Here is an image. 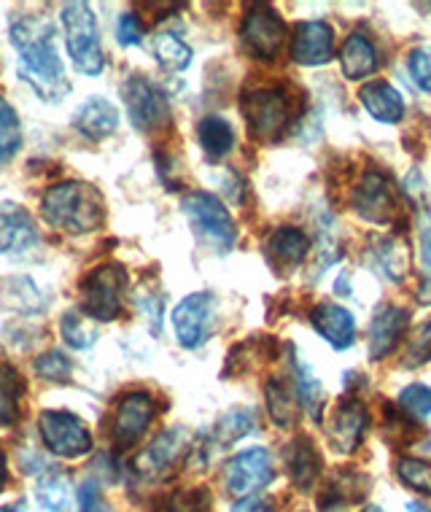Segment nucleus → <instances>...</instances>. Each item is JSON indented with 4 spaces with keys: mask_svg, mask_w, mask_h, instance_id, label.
<instances>
[{
    "mask_svg": "<svg viewBox=\"0 0 431 512\" xmlns=\"http://www.w3.org/2000/svg\"><path fill=\"white\" fill-rule=\"evenodd\" d=\"M11 44L17 46L19 52V79H25L30 87L36 89L38 98L57 103L71 92L49 19L30 17V14L14 19Z\"/></svg>",
    "mask_w": 431,
    "mask_h": 512,
    "instance_id": "1",
    "label": "nucleus"
},
{
    "mask_svg": "<svg viewBox=\"0 0 431 512\" xmlns=\"http://www.w3.org/2000/svg\"><path fill=\"white\" fill-rule=\"evenodd\" d=\"M41 213L46 224L68 235H84L103 227L106 221V203L103 195L92 184L84 181H62L49 186L41 200Z\"/></svg>",
    "mask_w": 431,
    "mask_h": 512,
    "instance_id": "2",
    "label": "nucleus"
},
{
    "mask_svg": "<svg viewBox=\"0 0 431 512\" xmlns=\"http://www.w3.org/2000/svg\"><path fill=\"white\" fill-rule=\"evenodd\" d=\"M248 130L259 143H278L294 119V103L286 87H264L246 92L240 100Z\"/></svg>",
    "mask_w": 431,
    "mask_h": 512,
    "instance_id": "3",
    "label": "nucleus"
},
{
    "mask_svg": "<svg viewBox=\"0 0 431 512\" xmlns=\"http://www.w3.org/2000/svg\"><path fill=\"white\" fill-rule=\"evenodd\" d=\"M60 19L62 30H65V46H68L76 71L84 76H97L106 68V57L100 49L92 6L89 3H65Z\"/></svg>",
    "mask_w": 431,
    "mask_h": 512,
    "instance_id": "4",
    "label": "nucleus"
},
{
    "mask_svg": "<svg viewBox=\"0 0 431 512\" xmlns=\"http://www.w3.org/2000/svg\"><path fill=\"white\" fill-rule=\"evenodd\" d=\"M181 208H184V213L192 221L197 235L205 243H211L216 251L227 254L229 248L235 246L238 230H235V221H232V216H229V211L224 208L219 197L211 195V192H189L181 200Z\"/></svg>",
    "mask_w": 431,
    "mask_h": 512,
    "instance_id": "5",
    "label": "nucleus"
},
{
    "mask_svg": "<svg viewBox=\"0 0 431 512\" xmlns=\"http://www.w3.org/2000/svg\"><path fill=\"white\" fill-rule=\"evenodd\" d=\"M127 273L122 265H100L81 278V308L95 321H114L122 313Z\"/></svg>",
    "mask_w": 431,
    "mask_h": 512,
    "instance_id": "6",
    "label": "nucleus"
},
{
    "mask_svg": "<svg viewBox=\"0 0 431 512\" xmlns=\"http://www.w3.org/2000/svg\"><path fill=\"white\" fill-rule=\"evenodd\" d=\"M192 451V440L186 429H168L157 440L151 442L146 451L138 453L135 459V472L146 483H162L176 475L181 464Z\"/></svg>",
    "mask_w": 431,
    "mask_h": 512,
    "instance_id": "7",
    "label": "nucleus"
},
{
    "mask_svg": "<svg viewBox=\"0 0 431 512\" xmlns=\"http://www.w3.org/2000/svg\"><path fill=\"white\" fill-rule=\"evenodd\" d=\"M38 432L46 451L60 459H79L92 451V434L84 421L68 410H44L38 418Z\"/></svg>",
    "mask_w": 431,
    "mask_h": 512,
    "instance_id": "8",
    "label": "nucleus"
},
{
    "mask_svg": "<svg viewBox=\"0 0 431 512\" xmlns=\"http://www.w3.org/2000/svg\"><path fill=\"white\" fill-rule=\"evenodd\" d=\"M122 98L135 130H141V133H159L162 127L170 124L168 98L149 79L130 76V79L124 81Z\"/></svg>",
    "mask_w": 431,
    "mask_h": 512,
    "instance_id": "9",
    "label": "nucleus"
},
{
    "mask_svg": "<svg viewBox=\"0 0 431 512\" xmlns=\"http://www.w3.org/2000/svg\"><path fill=\"white\" fill-rule=\"evenodd\" d=\"M240 41L248 54L259 60H273L286 44V22L270 6H251L240 25Z\"/></svg>",
    "mask_w": 431,
    "mask_h": 512,
    "instance_id": "10",
    "label": "nucleus"
},
{
    "mask_svg": "<svg viewBox=\"0 0 431 512\" xmlns=\"http://www.w3.org/2000/svg\"><path fill=\"white\" fill-rule=\"evenodd\" d=\"M353 211L370 224H388L396 216L394 181L380 168H370L359 178L351 195Z\"/></svg>",
    "mask_w": 431,
    "mask_h": 512,
    "instance_id": "11",
    "label": "nucleus"
},
{
    "mask_svg": "<svg viewBox=\"0 0 431 512\" xmlns=\"http://www.w3.org/2000/svg\"><path fill=\"white\" fill-rule=\"evenodd\" d=\"M157 413L154 397L149 391H130L116 402L114 413H111V442L116 448H132L138 445L146 429H149L151 418Z\"/></svg>",
    "mask_w": 431,
    "mask_h": 512,
    "instance_id": "12",
    "label": "nucleus"
},
{
    "mask_svg": "<svg viewBox=\"0 0 431 512\" xmlns=\"http://www.w3.org/2000/svg\"><path fill=\"white\" fill-rule=\"evenodd\" d=\"M275 480L273 456L267 448H248V451L238 453L235 459L229 461L224 469V483L232 496H254L256 491H262Z\"/></svg>",
    "mask_w": 431,
    "mask_h": 512,
    "instance_id": "13",
    "label": "nucleus"
},
{
    "mask_svg": "<svg viewBox=\"0 0 431 512\" xmlns=\"http://www.w3.org/2000/svg\"><path fill=\"white\" fill-rule=\"evenodd\" d=\"M216 313V297L211 292H194L178 302L173 310V329L178 343L194 351L208 340Z\"/></svg>",
    "mask_w": 431,
    "mask_h": 512,
    "instance_id": "14",
    "label": "nucleus"
},
{
    "mask_svg": "<svg viewBox=\"0 0 431 512\" xmlns=\"http://www.w3.org/2000/svg\"><path fill=\"white\" fill-rule=\"evenodd\" d=\"M367 407L359 399H343L326 421V437L337 453H353L367 432Z\"/></svg>",
    "mask_w": 431,
    "mask_h": 512,
    "instance_id": "15",
    "label": "nucleus"
},
{
    "mask_svg": "<svg viewBox=\"0 0 431 512\" xmlns=\"http://www.w3.org/2000/svg\"><path fill=\"white\" fill-rule=\"evenodd\" d=\"M335 52V36H332V27L313 19V22H300L294 27V36H291V60L316 68L324 62L332 60Z\"/></svg>",
    "mask_w": 431,
    "mask_h": 512,
    "instance_id": "16",
    "label": "nucleus"
},
{
    "mask_svg": "<svg viewBox=\"0 0 431 512\" xmlns=\"http://www.w3.org/2000/svg\"><path fill=\"white\" fill-rule=\"evenodd\" d=\"M407 327H410V313L405 308H396V305H383L378 308L375 318L370 324V356L375 362H383L396 343L405 337Z\"/></svg>",
    "mask_w": 431,
    "mask_h": 512,
    "instance_id": "17",
    "label": "nucleus"
},
{
    "mask_svg": "<svg viewBox=\"0 0 431 512\" xmlns=\"http://www.w3.org/2000/svg\"><path fill=\"white\" fill-rule=\"evenodd\" d=\"M308 251L310 238L300 227H281V230H275L267 238V246H264L267 262L278 273H289L294 267H300L308 259Z\"/></svg>",
    "mask_w": 431,
    "mask_h": 512,
    "instance_id": "18",
    "label": "nucleus"
},
{
    "mask_svg": "<svg viewBox=\"0 0 431 512\" xmlns=\"http://www.w3.org/2000/svg\"><path fill=\"white\" fill-rule=\"evenodd\" d=\"M38 240L33 216L17 203H0V254L27 251Z\"/></svg>",
    "mask_w": 431,
    "mask_h": 512,
    "instance_id": "19",
    "label": "nucleus"
},
{
    "mask_svg": "<svg viewBox=\"0 0 431 512\" xmlns=\"http://www.w3.org/2000/svg\"><path fill=\"white\" fill-rule=\"evenodd\" d=\"M313 329L318 335L324 337L326 343L332 345L335 351H345L351 348L353 340H356V321H353L351 310L340 308L335 302H324L313 310Z\"/></svg>",
    "mask_w": 431,
    "mask_h": 512,
    "instance_id": "20",
    "label": "nucleus"
},
{
    "mask_svg": "<svg viewBox=\"0 0 431 512\" xmlns=\"http://www.w3.org/2000/svg\"><path fill=\"white\" fill-rule=\"evenodd\" d=\"M283 459H286V467H289V477L294 486L300 491H308V488L316 486L318 475H321V453H318L316 442L310 437H297V440L289 442V448L283 451Z\"/></svg>",
    "mask_w": 431,
    "mask_h": 512,
    "instance_id": "21",
    "label": "nucleus"
},
{
    "mask_svg": "<svg viewBox=\"0 0 431 512\" xmlns=\"http://www.w3.org/2000/svg\"><path fill=\"white\" fill-rule=\"evenodd\" d=\"M73 127L79 130L89 141H103L111 133H116L119 127V111L114 103H108L103 98H89L87 103H81L73 114Z\"/></svg>",
    "mask_w": 431,
    "mask_h": 512,
    "instance_id": "22",
    "label": "nucleus"
},
{
    "mask_svg": "<svg viewBox=\"0 0 431 512\" xmlns=\"http://www.w3.org/2000/svg\"><path fill=\"white\" fill-rule=\"evenodd\" d=\"M361 106L367 108L372 119L380 124H396L405 116V98L399 95V89L388 81H370L359 92Z\"/></svg>",
    "mask_w": 431,
    "mask_h": 512,
    "instance_id": "23",
    "label": "nucleus"
},
{
    "mask_svg": "<svg viewBox=\"0 0 431 512\" xmlns=\"http://www.w3.org/2000/svg\"><path fill=\"white\" fill-rule=\"evenodd\" d=\"M370 488V477L359 475V472H337L329 483H326V491L321 494L318 504H321V512H345V507L361 502L364 494Z\"/></svg>",
    "mask_w": 431,
    "mask_h": 512,
    "instance_id": "24",
    "label": "nucleus"
},
{
    "mask_svg": "<svg viewBox=\"0 0 431 512\" xmlns=\"http://www.w3.org/2000/svg\"><path fill=\"white\" fill-rule=\"evenodd\" d=\"M340 65H343L345 79H370L380 65L378 49H375V44L364 33H351V36L345 38L343 49H340Z\"/></svg>",
    "mask_w": 431,
    "mask_h": 512,
    "instance_id": "25",
    "label": "nucleus"
},
{
    "mask_svg": "<svg viewBox=\"0 0 431 512\" xmlns=\"http://www.w3.org/2000/svg\"><path fill=\"white\" fill-rule=\"evenodd\" d=\"M264 397H267V413L275 421V426H294L300 418V405H297V389H291L283 378H270L264 386Z\"/></svg>",
    "mask_w": 431,
    "mask_h": 512,
    "instance_id": "26",
    "label": "nucleus"
},
{
    "mask_svg": "<svg viewBox=\"0 0 431 512\" xmlns=\"http://www.w3.org/2000/svg\"><path fill=\"white\" fill-rule=\"evenodd\" d=\"M25 380L14 367H0V429H9L22 415Z\"/></svg>",
    "mask_w": 431,
    "mask_h": 512,
    "instance_id": "27",
    "label": "nucleus"
},
{
    "mask_svg": "<svg viewBox=\"0 0 431 512\" xmlns=\"http://www.w3.org/2000/svg\"><path fill=\"white\" fill-rule=\"evenodd\" d=\"M197 141L203 146L205 157L221 159L227 157L235 146V130L221 116H205L203 122L197 124Z\"/></svg>",
    "mask_w": 431,
    "mask_h": 512,
    "instance_id": "28",
    "label": "nucleus"
},
{
    "mask_svg": "<svg viewBox=\"0 0 431 512\" xmlns=\"http://www.w3.org/2000/svg\"><path fill=\"white\" fill-rule=\"evenodd\" d=\"M0 300L11 310H22V313H38L46 302L41 292L36 289V283L30 281L27 275H14L0 283Z\"/></svg>",
    "mask_w": 431,
    "mask_h": 512,
    "instance_id": "29",
    "label": "nucleus"
},
{
    "mask_svg": "<svg viewBox=\"0 0 431 512\" xmlns=\"http://www.w3.org/2000/svg\"><path fill=\"white\" fill-rule=\"evenodd\" d=\"M291 370H294V378H297V383H294V389H297V397H300V402L305 405V410L310 413V418H321V410H324V386H321V380L313 375V370H310V364H305L297 354H291Z\"/></svg>",
    "mask_w": 431,
    "mask_h": 512,
    "instance_id": "30",
    "label": "nucleus"
},
{
    "mask_svg": "<svg viewBox=\"0 0 431 512\" xmlns=\"http://www.w3.org/2000/svg\"><path fill=\"white\" fill-rule=\"evenodd\" d=\"M38 504L49 512H71L73 504V491L68 475H62L57 469H52L49 475H44L38 480L36 488Z\"/></svg>",
    "mask_w": 431,
    "mask_h": 512,
    "instance_id": "31",
    "label": "nucleus"
},
{
    "mask_svg": "<svg viewBox=\"0 0 431 512\" xmlns=\"http://www.w3.org/2000/svg\"><path fill=\"white\" fill-rule=\"evenodd\" d=\"M256 432V413L251 407H232L227 413L221 415L219 424H216V442L221 448L235 445L243 437Z\"/></svg>",
    "mask_w": 431,
    "mask_h": 512,
    "instance_id": "32",
    "label": "nucleus"
},
{
    "mask_svg": "<svg viewBox=\"0 0 431 512\" xmlns=\"http://www.w3.org/2000/svg\"><path fill=\"white\" fill-rule=\"evenodd\" d=\"M154 57L170 73L186 71L192 62V49L176 36V33H157L154 36Z\"/></svg>",
    "mask_w": 431,
    "mask_h": 512,
    "instance_id": "33",
    "label": "nucleus"
},
{
    "mask_svg": "<svg viewBox=\"0 0 431 512\" xmlns=\"http://www.w3.org/2000/svg\"><path fill=\"white\" fill-rule=\"evenodd\" d=\"M375 254H378L383 273H386L391 281H405L407 270H410V251H407L405 243H396L394 238L380 240Z\"/></svg>",
    "mask_w": 431,
    "mask_h": 512,
    "instance_id": "34",
    "label": "nucleus"
},
{
    "mask_svg": "<svg viewBox=\"0 0 431 512\" xmlns=\"http://www.w3.org/2000/svg\"><path fill=\"white\" fill-rule=\"evenodd\" d=\"M22 146V122H19L17 111L0 100V165L9 162Z\"/></svg>",
    "mask_w": 431,
    "mask_h": 512,
    "instance_id": "35",
    "label": "nucleus"
},
{
    "mask_svg": "<svg viewBox=\"0 0 431 512\" xmlns=\"http://www.w3.org/2000/svg\"><path fill=\"white\" fill-rule=\"evenodd\" d=\"M60 332H62V340L76 348V351H87L92 348L97 340V332L95 327L89 324L87 316H79V313H65L60 318Z\"/></svg>",
    "mask_w": 431,
    "mask_h": 512,
    "instance_id": "36",
    "label": "nucleus"
},
{
    "mask_svg": "<svg viewBox=\"0 0 431 512\" xmlns=\"http://www.w3.org/2000/svg\"><path fill=\"white\" fill-rule=\"evenodd\" d=\"M396 475L407 488H413L418 494L431 496V461L423 459H399Z\"/></svg>",
    "mask_w": 431,
    "mask_h": 512,
    "instance_id": "37",
    "label": "nucleus"
},
{
    "mask_svg": "<svg viewBox=\"0 0 431 512\" xmlns=\"http://www.w3.org/2000/svg\"><path fill=\"white\" fill-rule=\"evenodd\" d=\"M165 512H213V499L208 488H181L170 494Z\"/></svg>",
    "mask_w": 431,
    "mask_h": 512,
    "instance_id": "38",
    "label": "nucleus"
},
{
    "mask_svg": "<svg viewBox=\"0 0 431 512\" xmlns=\"http://www.w3.org/2000/svg\"><path fill=\"white\" fill-rule=\"evenodd\" d=\"M399 407L405 410L410 421H423L431 415V389L423 383H410L399 394Z\"/></svg>",
    "mask_w": 431,
    "mask_h": 512,
    "instance_id": "39",
    "label": "nucleus"
},
{
    "mask_svg": "<svg viewBox=\"0 0 431 512\" xmlns=\"http://www.w3.org/2000/svg\"><path fill=\"white\" fill-rule=\"evenodd\" d=\"M36 372L49 383H68L73 375V364L62 351H49L36 359Z\"/></svg>",
    "mask_w": 431,
    "mask_h": 512,
    "instance_id": "40",
    "label": "nucleus"
},
{
    "mask_svg": "<svg viewBox=\"0 0 431 512\" xmlns=\"http://www.w3.org/2000/svg\"><path fill=\"white\" fill-rule=\"evenodd\" d=\"M418 230H421V265H423L421 302H431V211L429 208H421Z\"/></svg>",
    "mask_w": 431,
    "mask_h": 512,
    "instance_id": "41",
    "label": "nucleus"
},
{
    "mask_svg": "<svg viewBox=\"0 0 431 512\" xmlns=\"http://www.w3.org/2000/svg\"><path fill=\"white\" fill-rule=\"evenodd\" d=\"M407 367H413V364H423L431 362V318L429 321H423L421 327L415 329L413 340H410V348H407Z\"/></svg>",
    "mask_w": 431,
    "mask_h": 512,
    "instance_id": "42",
    "label": "nucleus"
},
{
    "mask_svg": "<svg viewBox=\"0 0 431 512\" xmlns=\"http://www.w3.org/2000/svg\"><path fill=\"white\" fill-rule=\"evenodd\" d=\"M410 76L423 92L431 95V46H418L410 52Z\"/></svg>",
    "mask_w": 431,
    "mask_h": 512,
    "instance_id": "43",
    "label": "nucleus"
},
{
    "mask_svg": "<svg viewBox=\"0 0 431 512\" xmlns=\"http://www.w3.org/2000/svg\"><path fill=\"white\" fill-rule=\"evenodd\" d=\"M116 41L122 46H138L143 41V25L135 14H122L116 25Z\"/></svg>",
    "mask_w": 431,
    "mask_h": 512,
    "instance_id": "44",
    "label": "nucleus"
},
{
    "mask_svg": "<svg viewBox=\"0 0 431 512\" xmlns=\"http://www.w3.org/2000/svg\"><path fill=\"white\" fill-rule=\"evenodd\" d=\"M79 504H81V512H114L106 502H103V496H100V488H97L92 480H87V483L81 486Z\"/></svg>",
    "mask_w": 431,
    "mask_h": 512,
    "instance_id": "45",
    "label": "nucleus"
},
{
    "mask_svg": "<svg viewBox=\"0 0 431 512\" xmlns=\"http://www.w3.org/2000/svg\"><path fill=\"white\" fill-rule=\"evenodd\" d=\"M232 512H275L273 502L270 499H262V496H246V499H240Z\"/></svg>",
    "mask_w": 431,
    "mask_h": 512,
    "instance_id": "46",
    "label": "nucleus"
},
{
    "mask_svg": "<svg viewBox=\"0 0 431 512\" xmlns=\"http://www.w3.org/2000/svg\"><path fill=\"white\" fill-rule=\"evenodd\" d=\"M6 477H9V472H6V453L0 451V491L6 486Z\"/></svg>",
    "mask_w": 431,
    "mask_h": 512,
    "instance_id": "47",
    "label": "nucleus"
},
{
    "mask_svg": "<svg viewBox=\"0 0 431 512\" xmlns=\"http://www.w3.org/2000/svg\"><path fill=\"white\" fill-rule=\"evenodd\" d=\"M407 510H410V512H431V507H426V504H421V502H410V504H407Z\"/></svg>",
    "mask_w": 431,
    "mask_h": 512,
    "instance_id": "48",
    "label": "nucleus"
},
{
    "mask_svg": "<svg viewBox=\"0 0 431 512\" xmlns=\"http://www.w3.org/2000/svg\"><path fill=\"white\" fill-rule=\"evenodd\" d=\"M0 512H25V504H22V502L6 504V507H0Z\"/></svg>",
    "mask_w": 431,
    "mask_h": 512,
    "instance_id": "49",
    "label": "nucleus"
},
{
    "mask_svg": "<svg viewBox=\"0 0 431 512\" xmlns=\"http://www.w3.org/2000/svg\"><path fill=\"white\" fill-rule=\"evenodd\" d=\"M361 512H383V507H378V504H370V507H364Z\"/></svg>",
    "mask_w": 431,
    "mask_h": 512,
    "instance_id": "50",
    "label": "nucleus"
}]
</instances>
